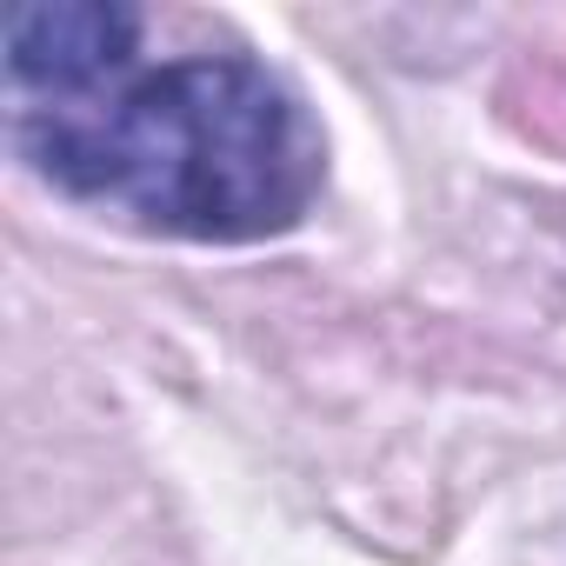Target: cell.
<instances>
[{"label": "cell", "mask_w": 566, "mask_h": 566, "mask_svg": "<svg viewBox=\"0 0 566 566\" xmlns=\"http://www.w3.org/2000/svg\"><path fill=\"white\" fill-rule=\"evenodd\" d=\"M8 140L67 200L220 247L301 227L327 180L314 114L247 54L147 67L127 48L67 87L8 94Z\"/></svg>", "instance_id": "1"}, {"label": "cell", "mask_w": 566, "mask_h": 566, "mask_svg": "<svg viewBox=\"0 0 566 566\" xmlns=\"http://www.w3.org/2000/svg\"><path fill=\"white\" fill-rule=\"evenodd\" d=\"M147 21L127 0H21L0 21V48H8V94H48L67 87L114 54L140 48Z\"/></svg>", "instance_id": "2"}]
</instances>
